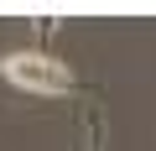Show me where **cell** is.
<instances>
[{
  "label": "cell",
  "mask_w": 156,
  "mask_h": 151,
  "mask_svg": "<svg viewBox=\"0 0 156 151\" xmlns=\"http://www.w3.org/2000/svg\"><path fill=\"white\" fill-rule=\"evenodd\" d=\"M0 68H5L11 84H21V89H31V94H78V89H83L52 52H11Z\"/></svg>",
  "instance_id": "cell-1"
},
{
  "label": "cell",
  "mask_w": 156,
  "mask_h": 151,
  "mask_svg": "<svg viewBox=\"0 0 156 151\" xmlns=\"http://www.w3.org/2000/svg\"><path fill=\"white\" fill-rule=\"evenodd\" d=\"M89 151H104V135H99V120L89 115Z\"/></svg>",
  "instance_id": "cell-2"
}]
</instances>
